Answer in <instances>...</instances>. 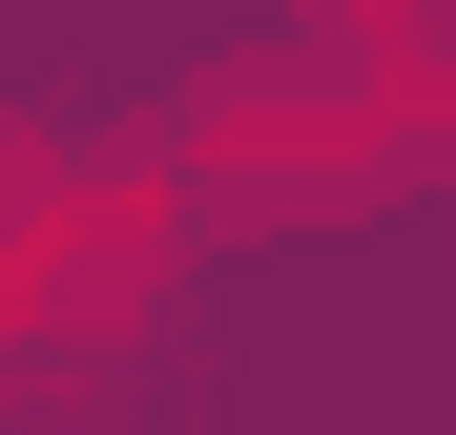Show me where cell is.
I'll return each mask as SVG.
<instances>
[{
	"label": "cell",
	"instance_id": "1",
	"mask_svg": "<svg viewBox=\"0 0 456 435\" xmlns=\"http://www.w3.org/2000/svg\"><path fill=\"white\" fill-rule=\"evenodd\" d=\"M167 270H187V207L167 187H21L0 207V415H84L145 332H167Z\"/></svg>",
	"mask_w": 456,
	"mask_h": 435
},
{
	"label": "cell",
	"instance_id": "2",
	"mask_svg": "<svg viewBox=\"0 0 456 435\" xmlns=\"http://www.w3.org/2000/svg\"><path fill=\"white\" fill-rule=\"evenodd\" d=\"M415 84H332V104H228L208 145H187V187L167 207H228V229H332V207H373L415 166Z\"/></svg>",
	"mask_w": 456,
	"mask_h": 435
},
{
	"label": "cell",
	"instance_id": "3",
	"mask_svg": "<svg viewBox=\"0 0 456 435\" xmlns=\"http://www.w3.org/2000/svg\"><path fill=\"white\" fill-rule=\"evenodd\" d=\"M332 42H353V84H415V62L456 42V0H332Z\"/></svg>",
	"mask_w": 456,
	"mask_h": 435
}]
</instances>
